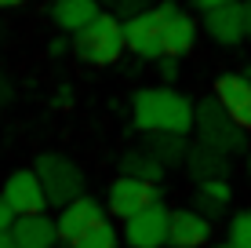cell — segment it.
<instances>
[{
  "mask_svg": "<svg viewBox=\"0 0 251 248\" xmlns=\"http://www.w3.org/2000/svg\"><path fill=\"white\" fill-rule=\"evenodd\" d=\"M99 15H102L99 0H51V22L62 33H73V37L84 26H91Z\"/></svg>",
  "mask_w": 251,
  "mask_h": 248,
  "instance_id": "9a60e30c",
  "label": "cell"
},
{
  "mask_svg": "<svg viewBox=\"0 0 251 248\" xmlns=\"http://www.w3.org/2000/svg\"><path fill=\"white\" fill-rule=\"evenodd\" d=\"M124 48L138 62H160L164 58V37H160V15L157 7L135 15L124 22Z\"/></svg>",
  "mask_w": 251,
  "mask_h": 248,
  "instance_id": "ba28073f",
  "label": "cell"
},
{
  "mask_svg": "<svg viewBox=\"0 0 251 248\" xmlns=\"http://www.w3.org/2000/svg\"><path fill=\"white\" fill-rule=\"evenodd\" d=\"M193 142L186 139V135H146V142H142V150L150 153L153 161H160L164 168H182L186 165V153Z\"/></svg>",
  "mask_w": 251,
  "mask_h": 248,
  "instance_id": "ac0fdd59",
  "label": "cell"
},
{
  "mask_svg": "<svg viewBox=\"0 0 251 248\" xmlns=\"http://www.w3.org/2000/svg\"><path fill=\"white\" fill-rule=\"evenodd\" d=\"M69 102H73V91L62 88V91H58V106H69Z\"/></svg>",
  "mask_w": 251,
  "mask_h": 248,
  "instance_id": "f1b7e54d",
  "label": "cell"
},
{
  "mask_svg": "<svg viewBox=\"0 0 251 248\" xmlns=\"http://www.w3.org/2000/svg\"><path fill=\"white\" fill-rule=\"evenodd\" d=\"M11 237H15L19 248H55L58 245V226H55V219H51L48 212H40V216H22L19 223H15Z\"/></svg>",
  "mask_w": 251,
  "mask_h": 248,
  "instance_id": "2e32d148",
  "label": "cell"
},
{
  "mask_svg": "<svg viewBox=\"0 0 251 248\" xmlns=\"http://www.w3.org/2000/svg\"><path fill=\"white\" fill-rule=\"evenodd\" d=\"M142 11H150V7H146V0H117V4H113V15H117L120 22L135 19V15H142Z\"/></svg>",
  "mask_w": 251,
  "mask_h": 248,
  "instance_id": "7402d4cb",
  "label": "cell"
},
{
  "mask_svg": "<svg viewBox=\"0 0 251 248\" xmlns=\"http://www.w3.org/2000/svg\"><path fill=\"white\" fill-rule=\"evenodd\" d=\"M99 4H109V7H113V4H117V0H99Z\"/></svg>",
  "mask_w": 251,
  "mask_h": 248,
  "instance_id": "e575fe53",
  "label": "cell"
},
{
  "mask_svg": "<svg viewBox=\"0 0 251 248\" xmlns=\"http://www.w3.org/2000/svg\"><path fill=\"white\" fill-rule=\"evenodd\" d=\"M69 48H73V40H66V37H51V40H48V55H51V58L66 55Z\"/></svg>",
  "mask_w": 251,
  "mask_h": 248,
  "instance_id": "484cf974",
  "label": "cell"
},
{
  "mask_svg": "<svg viewBox=\"0 0 251 248\" xmlns=\"http://www.w3.org/2000/svg\"><path fill=\"white\" fill-rule=\"evenodd\" d=\"M0 197L11 204L15 216H40V212L48 208V193L44 186H40V179L33 168H15L11 175L4 179V190H0Z\"/></svg>",
  "mask_w": 251,
  "mask_h": 248,
  "instance_id": "9c48e42d",
  "label": "cell"
},
{
  "mask_svg": "<svg viewBox=\"0 0 251 248\" xmlns=\"http://www.w3.org/2000/svg\"><path fill=\"white\" fill-rule=\"evenodd\" d=\"M168 234H171V208L164 201H157L146 212L127 219L124 230H120V241L127 248H164L168 245Z\"/></svg>",
  "mask_w": 251,
  "mask_h": 248,
  "instance_id": "8992f818",
  "label": "cell"
},
{
  "mask_svg": "<svg viewBox=\"0 0 251 248\" xmlns=\"http://www.w3.org/2000/svg\"><path fill=\"white\" fill-rule=\"evenodd\" d=\"M248 175H251V150H248Z\"/></svg>",
  "mask_w": 251,
  "mask_h": 248,
  "instance_id": "d6a6232c",
  "label": "cell"
},
{
  "mask_svg": "<svg viewBox=\"0 0 251 248\" xmlns=\"http://www.w3.org/2000/svg\"><path fill=\"white\" fill-rule=\"evenodd\" d=\"M15 223H19V216L11 212V204H7L4 197H0V234H11Z\"/></svg>",
  "mask_w": 251,
  "mask_h": 248,
  "instance_id": "603a6c76",
  "label": "cell"
},
{
  "mask_svg": "<svg viewBox=\"0 0 251 248\" xmlns=\"http://www.w3.org/2000/svg\"><path fill=\"white\" fill-rule=\"evenodd\" d=\"M186 172L193 183H222L229 179V168H233V157H226L222 150L215 146H204V142H193L186 153Z\"/></svg>",
  "mask_w": 251,
  "mask_h": 248,
  "instance_id": "4fadbf2b",
  "label": "cell"
},
{
  "mask_svg": "<svg viewBox=\"0 0 251 248\" xmlns=\"http://www.w3.org/2000/svg\"><path fill=\"white\" fill-rule=\"evenodd\" d=\"M211 241V219H204L193 208H171V248H204Z\"/></svg>",
  "mask_w": 251,
  "mask_h": 248,
  "instance_id": "5bb4252c",
  "label": "cell"
},
{
  "mask_svg": "<svg viewBox=\"0 0 251 248\" xmlns=\"http://www.w3.org/2000/svg\"><path fill=\"white\" fill-rule=\"evenodd\" d=\"M11 99H15V81H11L4 70H0V110L11 106Z\"/></svg>",
  "mask_w": 251,
  "mask_h": 248,
  "instance_id": "cb8c5ba5",
  "label": "cell"
},
{
  "mask_svg": "<svg viewBox=\"0 0 251 248\" xmlns=\"http://www.w3.org/2000/svg\"><path fill=\"white\" fill-rule=\"evenodd\" d=\"M124 241H120L117 226L109 223V219H102V223H95L91 230H84V237H76L69 248H120Z\"/></svg>",
  "mask_w": 251,
  "mask_h": 248,
  "instance_id": "ffe728a7",
  "label": "cell"
},
{
  "mask_svg": "<svg viewBox=\"0 0 251 248\" xmlns=\"http://www.w3.org/2000/svg\"><path fill=\"white\" fill-rule=\"evenodd\" d=\"M33 172H37L40 186H44L51 208H66L69 201L84 197V183H88V179H84V168L76 165L73 157H66V153H55V150L40 153Z\"/></svg>",
  "mask_w": 251,
  "mask_h": 248,
  "instance_id": "3957f363",
  "label": "cell"
},
{
  "mask_svg": "<svg viewBox=\"0 0 251 248\" xmlns=\"http://www.w3.org/2000/svg\"><path fill=\"white\" fill-rule=\"evenodd\" d=\"M193 132H197V142L222 150L226 157H233V153L244 150V135H248L244 128L222 110V102L215 95H207V99L197 102V110H193Z\"/></svg>",
  "mask_w": 251,
  "mask_h": 248,
  "instance_id": "277c9868",
  "label": "cell"
},
{
  "mask_svg": "<svg viewBox=\"0 0 251 248\" xmlns=\"http://www.w3.org/2000/svg\"><path fill=\"white\" fill-rule=\"evenodd\" d=\"M0 248H19V245H15L11 234H0Z\"/></svg>",
  "mask_w": 251,
  "mask_h": 248,
  "instance_id": "f546056e",
  "label": "cell"
},
{
  "mask_svg": "<svg viewBox=\"0 0 251 248\" xmlns=\"http://www.w3.org/2000/svg\"><path fill=\"white\" fill-rule=\"evenodd\" d=\"M102 219H109V212H106V204H102V201L88 197V193L76 197V201H69L66 208H58V216H55L58 241L73 245L76 237H84V230H91L95 223H102Z\"/></svg>",
  "mask_w": 251,
  "mask_h": 248,
  "instance_id": "30bf717a",
  "label": "cell"
},
{
  "mask_svg": "<svg viewBox=\"0 0 251 248\" xmlns=\"http://www.w3.org/2000/svg\"><path fill=\"white\" fill-rule=\"evenodd\" d=\"M157 201H164L160 186L138 183V179H127V175H117L113 183H109V190H106V212L113 219H120V223H127L131 216L146 212L150 204H157Z\"/></svg>",
  "mask_w": 251,
  "mask_h": 248,
  "instance_id": "5b68a950",
  "label": "cell"
},
{
  "mask_svg": "<svg viewBox=\"0 0 251 248\" xmlns=\"http://www.w3.org/2000/svg\"><path fill=\"white\" fill-rule=\"evenodd\" d=\"M25 0H0V7H22Z\"/></svg>",
  "mask_w": 251,
  "mask_h": 248,
  "instance_id": "4dcf8cb0",
  "label": "cell"
},
{
  "mask_svg": "<svg viewBox=\"0 0 251 248\" xmlns=\"http://www.w3.org/2000/svg\"><path fill=\"white\" fill-rule=\"evenodd\" d=\"M229 201H233V186L222 179V183H197L193 190V201H189V208L201 212L204 219H222L229 212Z\"/></svg>",
  "mask_w": 251,
  "mask_h": 248,
  "instance_id": "e0dca14e",
  "label": "cell"
},
{
  "mask_svg": "<svg viewBox=\"0 0 251 248\" xmlns=\"http://www.w3.org/2000/svg\"><path fill=\"white\" fill-rule=\"evenodd\" d=\"M207 248H233V245H229V241H226V245H207Z\"/></svg>",
  "mask_w": 251,
  "mask_h": 248,
  "instance_id": "1f68e13d",
  "label": "cell"
},
{
  "mask_svg": "<svg viewBox=\"0 0 251 248\" xmlns=\"http://www.w3.org/2000/svg\"><path fill=\"white\" fill-rule=\"evenodd\" d=\"M197 102L171 84L160 88H138L131 95V121L146 135H189L193 132Z\"/></svg>",
  "mask_w": 251,
  "mask_h": 248,
  "instance_id": "6da1fadb",
  "label": "cell"
},
{
  "mask_svg": "<svg viewBox=\"0 0 251 248\" xmlns=\"http://www.w3.org/2000/svg\"><path fill=\"white\" fill-rule=\"evenodd\" d=\"M226 241L233 248H251V208H240L237 216L229 219V237Z\"/></svg>",
  "mask_w": 251,
  "mask_h": 248,
  "instance_id": "44dd1931",
  "label": "cell"
},
{
  "mask_svg": "<svg viewBox=\"0 0 251 248\" xmlns=\"http://www.w3.org/2000/svg\"><path fill=\"white\" fill-rule=\"evenodd\" d=\"M215 99L222 102V110L244 132H251V77L248 73H222L215 81Z\"/></svg>",
  "mask_w": 251,
  "mask_h": 248,
  "instance_id": "8fae6325",
  "label": "cell"
},
{
  "mask_svg": "<svg viewBox=\"0 0 251 248\" xmlns=\"http://www.w3.org/2000/svg\"><path fill=\"white\" fill-rule=\"evenodd\" d=\"M222 4H229V0H193V7L201 15H207V11H215V7H222Z\"/></svg>",
  "mask_w": 251,
  "mask_h": 248,
  "instance_id": "4316f807",
  "label": "cell"
},
{
  "mask_svg": "<svg viewBox=\"0 0 251 248\" xmlns=\"http://www.w3.org/2000/svg\"><path fill=\"white\" fill-rule=\"evenodd\" d=\"M157 15H160V37H164V58H182L193 51L197 44V22L193 15L182 11L175 0H164L157 4Z\"/></svg>",
  "mask_w": 251,
  "mask_h": 248,
  "instance_id": "52a82bcc",
  "label": "cell"
},
{
  "mask_svg": "<svg viewBox=\"0 0 251 248\" xmlns=\"http://www.w3.org/2000/svg\"><path fill=\"white\" fill-rule=\"evenodd\" d=\"M157 70H160V77H164V81H175V77H178V58H160V62H157Z\"/></svg>",
  "mask_w": 251,
  "mask_h": 248,
  "instance_id": "d4e9b609",
  "label": "cell"
},
{
  "mask_svg": "<svg viewBox=\"0 0 251 248\" xmlns=\"http://www.w3.org/2000/svg\"><path fill=\"white\" fill-rule=\"evenodd\" d=\"M0 44H4V22H0Z\"/></svg>",
  "mask_w": 251,
  "mask_h": 248,
  "instance_id": "836d02e7",
  "label": "cell"
},
{
  "mask_svg": "<svg viewBox=\"0 0 251 248\" xmlns=\"http://www.w3.org/2000/svg\"><path fill=\"white\" fill-rule=\"evenodd\" d=\"M244 37L251 40V0H244Z\"/></svg>",
  "mask_w": 251,
  "mask_h": 248,
  "instance_id": "83f0119b",
  "label": "cell"
},
{
  "mask_svg": "<svg viewBox=\"0 0 251 248\" xmlns=\"http://www.w3.org/2000/svg\"><path fill=\"white\" fill-rule=\"evenodd\" d=\"M117 168H120V175L138 179V183H153V186H160V179L168 175V168H164L160 161H153L142 146H138V150H124Z\"/></svg>",
  "mask_w": 251,
  "mask_h": 248,
  "instance_id": "d6986e66",
  "label": "cell"
},
{
  "mask_svg": "<svg viewBox=\"0 0 251 248\" xmlns=\"http://www.w3.org/2000/svg\"><path fill=\"white\" fill-rule=\"evenodd\" d=\"M204 33L219 48H237L240 40H244V4L229 0V4L207 11L204 15Z\"/></svg>",
  "mask_w": 251,
  "mask_h": 248,
  "instance_id": "7c38bea8",
  "label": "cell"
},
{
  "mask_svg": "<svg viewBox=\"0 0 251 248\" xmlns=\"http://www.w3.org/2000/svg\"><path fill=\"white\" fill-rule=\"evenodd\" d=\"M124 22L113 11H102L91 26H84L73 37V55L88 66H113L124 55Z\"/></svg>",
  "mask_w": 251,
  "mask_h": 248,
  "instance_id": "7a4b0ae2",
  "label": "cell"
}]
</instances>
